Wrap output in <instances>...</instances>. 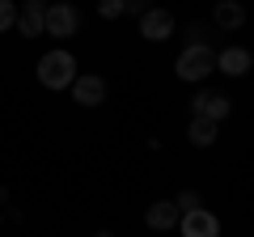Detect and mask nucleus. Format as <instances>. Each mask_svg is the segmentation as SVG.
I'll use <instances>...</instances> for the list:
<instances>
[{"label": "nucleus", "mask_w": 254, "mask_h": 237, "mask_svg": "<svg viewBox=\"0 0 254 237\" xmlns=\"http://www.w3.org/2000/svg\"><path fill=\"white\" fill-rule=\"evenodd\" d=\"M72 81H76V55L64 51V47H51L38 59V85L60 93V89H72Z\"/></svg>", "instance_id": "nucleus-1"}, {"label": "nucleus", "mask_w": 254, "mask_h": 237, "mask_svg": "<svg viewBox=\"0 0 254 237\" xmlns=\"http://www.w3.org/2000/svg\"><path fill=\"white\" fill-rule=\"evenodd\" d=\"M174 72H178V81H203V76H212L216 72V51H212L203 38H190L187 47H182V55H178V64H174Z\"/></svg>", "instance_id": "nucleus-2"}, {"label": "nucleus", "mask_w": 254, "mask_h": 237, "mask_svg": "<svg viewBox=\"0 0 254 237\" xmlns=\"http://www.w3.org/2000/svg\"><path fill=\"white\" fill-rule=\"evenodd\" d=\"M76 30H81V13L72 9V4H64V0H55V4H47L43 9V34H51V38H72Z\"/></svg>", "instance_id": "nucleus-3"}, {"label": "nucleus", "mask_w": 254, "mask_h": 237, "mask_svg": "<svg viewBox=\"0 0 254 237\" xmlns=\"http://www.w3.org/2000/svg\"><path fill=\"white\" fill-rule=\"evenodd\" d=\"M140 34H144L148 43H165V38H174V13L161 9V4L144 9V13H140Z\"/></svg>", "instance_id": "nucleus-4"}, {"label": "nucleus", "mask_w": 254, "mask_h": 237, "mask_svg": "<svg viewBox=\"0 0 254 237\" xmlns=\"http://www.w3.org/2000/svg\"><path fill=\"white\" fill-rule=\"evenodd\" d=\"M178 233L182 237H220V220L208 208H195V212H182L178 216Z\"/></svg>", "instance_id": "nucleus-5"}, {"label": "nucleus", "mask_w": 254, "mask_h": 237, "mask_svg": "<svg viewBox=\"0 0 254 237\" xmlns=\"http://www.w3.org/2000/svg\"><path fill=\"white\" fill-rule=\"evenodd\" d=\"M72 102L76 106H102L106 102V81H102L98 72H76V81H72Z\"/></svg>", "instance_id": "nucleus-6"}, {"label": "nucleus", "mask_w": 254, "mask_h": 237, "mask_svg": "<svg viewBox=\"0 0 254 237\" xmlns=\"http://www.w3.org/2000/svg\"><path fill=\"white\" fill-rule=\"evenodd\" d=\"M229 98L225 93H212V89H203V93H195V102H190V115H199V118H212V123H220V118H229Z\"/></svg>", "instance_id": "nucleus-7"}, {"label": "nucleus", "mask_w": 254, "mask_h": 237, "mask_svg": "<svg viewBox=\"0 0 254 237\" xmlns=\"http://www.w3.org/2000/svg\"><path fill=\"white\" fill-rule=\"evenodd\" d=\"M254 64V55L246 51V47H225V51H216V72L225 76H246Z\"/></svg>", "instance_id": "nucleus-8"}, {"label": "nucleus", "mask_w": 254, "mask_h": 237, "mask_svg": "<svg viewBox=\"0 0 254 237\" xmlns=\"http://www.w3.org/2000/svg\"><path fill=\"white\" fill-rule=\"evenodd\" d=\"M178 216H182V212L174 208V199H157V203H148L144 225L157 229V233H165V229H178Z\"/></svg>", "instance_id": "nucleus-9"}, {"label": "nucleus", "mask_w": 254, "mask_h": 237, "mask_svg": "<svg viewBox=\"0 0 254 237\" xmlns=\"http://www.w3.org/2000/svg\"><path fill=\"white\" fill-rule=\"evenodd\" d=\"M43 9H47L43 0H26V4L17 9V21H13V26H17L26 38H38L43 34Z\"/></svg>", "instance_id": "nucleus-10"}, {"label": "nucleus", "mask_w": 254, "mask_h": 237, "mask_svg": "<svg viewBox=\"0 0 254 237\" xmlns=\"http://www.w3.org/2000/svg\"><path fill=\"white\" fill-rule=\"evenodd\" d=\"M216 131H220V123H212V118H199V115H190L187 140H190L195 148H212V144H216Z\"/></svg>", "instance_id": "nucleus-11"}, {"label": "nucleus", "mask_w": 254, "mask_h": 237, "mask_svg": "<svg viewBox=\"0 0 254 237\" xmlns=\"http://www.w3.org/2000/svg\"><path fill=\"white\" fill-rule=\"evenodd\" d=\"M212 17H216V26H220V30H237V26H246V9H242V0H220Z\"/></svg>", "instance_id": "nucleus-12"}, {"label": "nucleus", "mask_w": 254, "mask_h": 237, "mask_svg": "<svg viewBox=\"0 0 254 237\" xmlns=\"http://www.w3.org/2000/svg\"><path fill=\"white\" fill-rule=\"evenodd\" d=\"M13 21H17V4L13 0H0V30H13Z\"/></svg>", "instance_id": "nucleus-13"}, {"label": "nucleus", "mask_w": 254, "mask_h": 237, "mask_svg": "<svg viewBox=\"0 0 254 237\" xmlns=\"http://www.w3.org/2000/svg\"><path fill=\"white\" fill-rule=\"evenodd\" d=\"M98 13H102V17H106V21H115V17H123V0H102V4H98Z\"/></svg>", "instance_id": "nucleus-14"}, {"label": "nucleus", "mask_w": 254, "mask_h": 237, "mask_svg": "<svg viewBox=\"0 0 254 237\" xmlns=\"http://www.w3.org/2000/svg\"><path fill=\"white\" fill-rule=\"evenodd\" d=\"M174 208H178V212H195V208H199V195H195V191H182L178 199H174Z\"/></svg>", "instance_id": "nucleus-15"}, {"label": "nucleus", "mask_w": 254, "mask_h": 237, "mask_svg": "<svg viewBox=\"0 0 254 237\" xmlns=\"http://www.w3.org/2000/svg\"><path fill=\"white\" fill-rule=\"evenodd\" d=\"M98 237H115V233H110V229H102V233H98Z\"/></svg>", "instance_id": "nucleus-16"}]
</instances>
